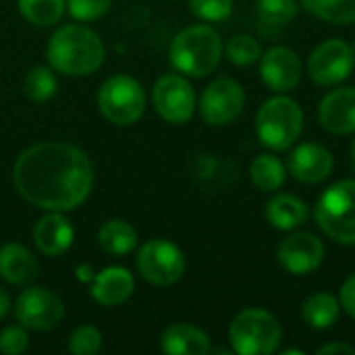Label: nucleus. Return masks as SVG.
Returning <instances> with one entry per match:
<instances>
[{
    "label": "nucleus",
    "instance_id": "nucleus-28",
    "mask_svg": "<svg viewBox=\"0 0 355 355\" xmlns=\"http://www.w3.org/2000/svg\"><path fill=\"white\" fill-rule=\"evenodd\" d=\"M23 89H25V96L33 102L50 100L58 89V81H56V75L52 73V67L37 64L29 69L23 79Z\"/></svg>",
    "mask_w": 355,
    "mask_h": 355
},
{
    "label": "nucleus",
    "instance_id": "nucleus-26",
    "mask_svg": "<svg viewBox=\"0 0 355 355\" xmlns=\"http://www.w3.org/2000/svg\"><path fill=\"white\" fill-rule=\"evenodd\" d=\"M300 6L333 25L355 23V0H300Z\"/></svg>",
    "mask_w": 355,
    "mask_h": 355
},
{
    "label": "nucleus",
    "instance_id": "nucleus-31",
    "mask_svg": "<svg viewBox=\"0 0 355 355\" xmlns=\"http://www.w3.org/2000/svg\"><path fill=\"white\" fill-rule=\"evenodd\" d=\"M189 10L206 23H218L231 17L233 0H187Z\"/></svg>",
    "mask_w": 355,
    "mask_h": 355
},
{
    "label": "nucleus",
    "instance_id": "nucleus-25",
    "mask_svg": "<svg viewBox=\"0 0 355 355\" xmlns=\"http://www.w3.org/2000/svg\"><path fill=\"white\" fill-rule=\"evenodd\" d=\"M250 177H252V183L260 191L272 193L285 185L287 171H285V164L275 154H260L252 160Z\"/></svg>",
    "mask_w": 355,
    "mask_h": 355
},
{
    "label": "nucleus",
    "instance_id": "nucleus-34",
    "mask_svg": "<svg viewBox=\"0 0 355 355\" xmlns=\"http://www.w3.org/2000/svg\"><path fill=\"white\" fill-rule=\"evenodd\" d=\"M339 302H341V308L355 320V272L343 283L341 293H339Z\"/></svg>",
    "mask_w": 355,
    "mask_h": 355
},
{
    "label": "nucleus",
    "instance_id": "nucleus-1",
    "mask_svg": "<svg viewBox=\"0 0 355 355\" xmlns=\"http://www.w3.org/2000/svg\"><path fill=\"white\" fill-rule=\"evenodd\" d=\"M94 164L83 150L67 141H40L19 154L12 166L17 193L35 208L71 212L94 187Z\"/></svg>",
    "mask_w": 355,
    "mask_h": 355
},
{
    "label": "nucleus",
    "instance_id": "nucleus-18",
    "mask_svg": "<svg viewBox=\"0 0 355 355\" xmlns=\"http://www.w3.org/2000/svg\"><path fill=\"white\" fill-rule=\"evenodd\" d=\"M135 291V279L133 275L123 266H108L102 272H98L92 281L89 293L92 297L106 308H114L125 304Z\"/></svg>",
    "mask_w": 355,
    "mask_h": 355
},
{
    "label": "nucleus",
    "instance_id": "nucleus-36",
    "mask_svg": "<svg viewBox=\"0 0 355 355\" xmlns=\"http://www.w3.org/2000/svg\"><path fill=\"white\" fill-rule=\"evenodd\" d=\"M10 312V295L0 287V320Z\"/></svg>",
    "mask_w": 355,
    "mask_h": 355
},
{
    "label": "nucleus",
    "instance_id": "nucleus-35",
    "mask_svg": "<svg viewBox=\"0 0 355 355\" xmlns=\"http://www.w3.org/2000/svg\"><path fill=\"white\" fill-rule=\"evenodd\" d=\"M318 355H329V354H349L354 355L355 349L352 345H347V343H327V345H322V347H318Z\"/></svg>",
    "mask_w": 355,
    "mask_h": 355
},
{
    "label": "nucleus",
    "instance_id": "nucleus-9",
    "mask_svg": "<svg viewBox=\"0 0 355 355\" xmlns=\"http://www.w3.org/2000/svg\"><path fill=\"white\" fill-rule=\"evenodd\" d=\"M355 69V50L341 37H331L318 44L308 60V73L314 83L333 87L343 83Z\"/></svg>",
    "mask_w": 355,
    "mask_h": 355
},
{
    "label": "nucleus",
    "instance_id": "nucleus-20",
    "mask_svg": "<svg viewBox=\"0 0 355 355\" xmlns=\"http://www.w3.org/2000/svg\"><path fill=\"white\" fill-rule=\"evenodd\" d=\"M0 277L10 285L27 287L37 277V260L21 243H6L0 248Z\"/></svg>",
    "mask_w": 355,
    "mask_h": 355
},
{
    "label": "nucleus",
    "instance_id": "nucleus-27",
    "mask_svg": "<svg viewBox=\"0 0 355 355\" xmlns=\"http://www.w3.org/2000/svg\"><path fill=\"white\" fill-rule=\"evenodd\" d=\"M19 12L35 27H50L64 15V0H17Z\"/></svg>",
    "mask_w": 355,
    "mask_h": 355
},
{
    "label": "nucleus",
    "instance_id": "nucleus-7",
    "mask_svg": "<svg viewBox=\"0 0 355 355\" xmlns=\"http://www.w3.org/2000/svg\"><path fill=\"white\" fill-rule=\"evenodd\" d=\"M98 108L102 116L116 125L129 127L146 112V89L131 75H112L98 89Z\"/></svg>",
    "mask_w": 355,
    "mask_h": 355
},
{
    "label": "nucleus",
    "instance_id": "nucleus-40",
    "mask_svg": "<svg viewBox=\"0 0 355 355\" xmlns=\"http://www.w3.org/2000/svg\"><path fill=\"white\" fill-rule=\"evenodd\" d=\"M354 50H355V42H354Z\"/></svg>",
    "mask_w": 355,
    "mask_h": 355
},
{
    "label": "nucleus",
    "instance_id": "nucleus-29",
    "mask_svg": "<svg viewBox=\"0 0 355 355\" xmlns=\"http://www.w3.org/2000/svg\"><path fill=\"white\" fill-rule=\"evenodd\" d=\"M227 58L237 64V67H250L260 60L262 56V46L256 37L252 35H233L227 46H225Z\"/></svg>",
    "mask_w": 355,
    "mask_h": 355
},
{
    "label": "nucleus",
    "instance_id": "nucleus-22",
    "mask_svg": "<svg viewBox=\"0 0 355 355\" xmlns=\"http://www.w3.org/2000/svg\"><path fill=\"white\" fill-rule=\"evenodd\" d=\"M98 243H100V248L106 254L123 258V256H127V254H131L135 250V245H137V231L127 220L112 218V220H106L100 227Z\"/></svg>",
    "mask_w": 355,
    "mask_h": 355
},
{
    "label": "nucleus",
    "instance_id": "nucleus-17",
    "mask_svg": "<svg viewBox=\"0 0 355 355\" xmlns=\"http://www.w3.org/2000/svg\"><path fill=\"white\" fill-rule=\"evenodd\" d=\"M73 239H75V229L62 216V212H48L33 227L35 248L50 258L62 256L73 245Z\"/></svg>",
    "mask_w": 355,
    "mask_h": 355
},
{
    "label": "nucleus",
    "instance_id": "nucleus-30",
    "mask_svg": "<svg viewBox=\"0 0 355 355\" xmlns=\"http://www.w3.org/2000/svg\"><path fill=\"white\" fill-rule=\"evenodd\" d=\"M102 349V333L92 327L83 324L77 327L69 339V352L75 355H96Z\"/></svg>",
    "mask_w": 355,
    "mask_h": 355
},
{
    "label": "nucleus",
    "instance_id": "nucleus-24",
    "mask_svg": "<svg viewBox=\"0 0 355 355\" xmlns=\"http://www.w3.org/2000/svg\"><path fill=\"white\" fill-rule=\"evenodd\" d=\"M258 25L264 35L279 33L285 25H289L297 12L300 2L297 0H258Z\"/></svg>",
    "mask_w": 355,
    "mask_h": 355
},
{
    "label": "nucleus",
    "instance_id": "nucleus-15",
    "mask_svg": "<svg viewBox=\"0 0 355 355\" xmlns=\"http://www.w3.org/2000/svg\"><path fill=\"white\" fill-rule=\"evenodd\" d=\"M287 166L295 181L304 185H318L333 175L335 158L329 148L314 141H306L291 150Z\"/></svg>",
    "mask_w": 355,
    "mask_h": 355
},
{
    "label": "nucleus",
    "instance_id": "nucleus-23",
    "mask_svg": "<svg viewBox=\"0 0 355 355\" xmlns=\"http://www.w3.org/2000/svg\"><path fill=\"white\" fill-rule=\"evenodd\" d=\"M341 314V302L331 293H314L302 306V318L308 327L316 331L331 329Z\"/></svg>",
    "mask_w": 355,
    "mask_h": 355
},
{
    "label": "nucleus",
    "instance_id": "nucleus-6",
    "mask_svg": "<svg viewBox=\"0 0 355 355\" xmlns=\"http://www.w3.org/2000/svg\"><path fill=\"white\" fill-rule=\"evenodd\" d=\"M318 229L341 245H355V179L331 185L316 204Z\"/></svg>",
    "mask_w": 355,
    "mask_h": 355
},
{
    "label": "nucleus",
    "instance_id": "nucleus-5",
    "mask_svg": "<svg viewBox=\"0 0 355 355\" xmlns=\"http://www.w3.org/2000/svg\"><path fill=\"white\" fill-rule=\"evenodd\" d=\"M229 341L239 355H270L279 352L283 341V329L275 314L262 308L241 310L231 327Z\"/></svg>",
    "mask_w": 355,
    "mask_h": 355
},
{
    "label": "nucleus",
    "instance_id": "nucleus-39",
    "mask_svg": "<svg viewBox=\"0 0 355 355\" xmlns=\"http://www.w3.org/2000/svg\"><path fill=\"white\" fill-rule=\"evenodd\" d=\"M352 158H354V162H355V139H354V144H352Z\"/></svg>",
    "mask_w": 355,
    "mask_h": 355
},
{
    "label": "nucleus",
    "instance_id": "nucleus-13",
    "mask_svg": "<svg viewBox=\"0 0 355 355\" xmlns=\"http://www.w3.org/2000/svg\"><path fill=\"white\" fill-rule=\"evenodd\" d=\"M327 250L318 235L310 231H295L283 237L277 245V258L281 266L295 277L316 272L324 262Z\"/></svg>",
    "mask_w": 355,
    "mask_h": 355
},
{
    "label": "nucleus",
    "instance_id": "nucleus-2",
    "mask_svg": "<svg viewBox=\"0 0 355 355\" xmlns=\"http://www.w3.org/2000/svg\"><path fill=\"white\" fill-rule=\"evenodd\" d=\"M104 56L106 50L100 35L79 23L58 27L46 46L50 67L69 77H85L96 73L102 67Z\"/></svg>",
    "mask_w": 355,
    "mask_h": 355
},
{
    "label": "nucleus",
    "instance_id": "nucleus-33",
    "mask_svg": "<svg viewBox=\"0 0 355 355\" xmlns=\"http://www.w3.org/2000/svg\"><path fill=\"white\" fill-rule=\"evenodd\" d=\"M29 347V337L25 333V327L12 324L0 331V354L21 355Z\"/></svg>",
    "mask_w": 355,
    "mask_h": 355
},
{
    "label": "nucleus",
    "instance_id": "nucleus-19",
    "mask_svg": "<svg viewBox=\"0 0 355 355\" xmlns=\"http://www.w3.org/2000/svg\"><path fill=\"white\" fill-rule=\"evenodd\" d=\"M160 349L168 355H206L210 337L189 322H177L160 335Z\"/></svg>",
    "mask_w": 355,
    "mask_h": 355
},
{
    "label": "nucleus",
    "instance_id": "nucleus-8",
    "mask_svg": "<svg viewBox=\"0 0 355 355\" xmlns=\"http://www.w3.org/2000/svg\"><path fill=\"white\" fill-rule=\"evenodd\" d=\"M187 262L179 245L166 239H150L137 254V270L144 281L156 287H171L185 275Z\"/></svg>",
    "mask_w": 355,
    "mask_h": 355
},
{
    "label": "nucleus",
    "instance_id": "nucleus-4",
    "mask_svg": "<svg viewBox=\"0 0 355 355\" xmlns=\"http://www.w3.org/2000/svg\"><path fill=\"white\" fill-rule=\"evenodd\" d=\"M256 131L266 148L285 152L304 131V110L289 96H272L256 114Z\"/></svg>",
    "mask_w": 355,
    "mask_h": 355
},
{
    "label": "nucleus",
    "instance_id": "nucleus-32",
    "mask_svg": "<svg viewBox=\"0 0 355 355\" xmlns=\"http://www.w3.org/2000/svg\"><path fill=\"white\" fill-rule=\"evenodd\" d=\"M112 0H67V8L71 17L77 21H94L108 12Z\"/></svg>",
    "mask_w": 355,
    "mask_h": 355
},
{
    "label": "nucleus",
    "instance_id": "nucleus-16",
    "mask_svg": "<svg viewBox=\"0 0 355 355\" xmlns=\"http://www.w3.org/2000/svg\"><path fill=\"white\" fill-rule=\"evenodd\" d=\"M320 125L333 135H352L355 133V87L331 89L318 106Z\"/></svg>",
    "mask_w": 355,
    "mask_h": 355
},
{
    "label": "nucleus",
    "instance_id": "nucleus-10",
    "mask_svg": "<svg viewBox=\"0 0 355 355\" xmlns=\"http://www.w3.org/2000/svg\"><path fill=\"white\" fill-rule=\"evenodd\" d=\"M245 106L243 85L231 77H216L200 96V116L210 127L233 123Z\"/></svg>",
    "mask_w": 355,
    "mask_h": 355
},
{
    "label": "nucleus",
    "instance_id": "nucleus-37",
    "mask_svg": "<svg viewBox=\"0 0 355 355\" xmlns=\"http://www.w3.org/2000/svg\"><path fill=\"white\" fill-rule=\"evenodd\" d=\"M77 277H79L81 281H87V283H92L96 275L92 272V266H87V264H85V266H79V268H77Z\"/></svg>",
    "mask_w": 355,
    "mask_h": 355
},
{
    "label": "nucleus",
    "instance_id": "nucleus-3",
    "mask_svg": "<svg viewBox=\"0 0 355 355\" xmlns=\"http://www.w3.org/2000/svg\"><path fill=\"white\" fill-rule=\"evenodd\" d=\"M223 40L220 33L210 25H189L181 29L171 42L168 56L171 64L189 77L210 75L223 58Z\"/></svg>",
    "mask_w": 355,
    "mask_h": 355
},
{
    "label": "nucleus",
    "instance_id": "nucleus-21",
    "mask_svg": "<svg viewBox=\"0 0 355 355\" xmlns=\"http://www.w3.org/2000/svg\"><path fill=\"white\" fill-rule=\"evenodd\" d=\"M308 206L293 193H277L266 204V220L279 231H295L308 223Z\"/></svg>",
    "mask_w": 355,
    "mask_h": 355
},
{
    "label": "nucleus",
    "instance_id": "nucleus-14",
    "mask_svg": "<svg viewBox=\"0 0 355 355\" xmlns=\"http://www.w3.org/2000/svg\"><path fill=\"white\" fill-rule=\"evenodd\" d=\"M304 64L295 50L287 46H275L260 56V77L272 92L287 94L302 81Z\"/></svg>",
    "mask_w": 355,
    "mask_h": 355
},
{
    "label": "nucleus",
    "instance_id": "nucleus-38",
    "mask_svg": "<svg viewBox=\"0 0 355 355\" xmlns=\"http://www.w3.org/2000/svg\"><path fill=\"white\" fill-rule=\"evenodd\" d=\"M281 355H304V352L302 349H283Z\"/></svg>",
    "mask_w": 355,
    "mask_h": 355
},
{
    "label": "nucleus",
    "instance_id": "nucleus-11",
    "mask_svg": "<svg viewBox=\"0 0 355 355\" xmlns=\"http://www.w3.org/2000/svg\"><path fill=\"white\" fill-rule=\"evenodd\" d=\"M152 104L160 119L171 125H185L196 112V92L191 83L177 73L162 75L152 89Z\"/></svg>",
    "mask_w": 355,
    "mask_h": 355
},
{
    "label": "nucleus",
    "instance_id": "nucleus-12",
    "mask_svg": "<svg viewBox=\"0 0 355 355\" xmlns=\"http://www.w3.org/2000/svg\"><path fill=\"white\" fill-rule=\"evenodd\" d=\"M64 316V306L56 293L44 287H27L15 304V318L21 327L33 331H50Z\"/></svg>",
    "mask_w": 355,
    "mask_h": 355
}]
</instances>
